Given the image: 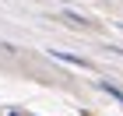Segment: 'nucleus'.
I'll return each mask as SVG.
<instances>
[{"label": "nucleus", "mask_w": 123, "mask_h": 116, "mask_svg": "<svg viewBox=\"0 0 123 116\" xmlns=\"http://www.w3.org/2000/svg\"><path fill=\"white\" fill-rule=\"evenodd\" d=\"M98 88H102L105 95H113V98H116V102H120V106H123V88H116V85H113V81H98Z\"/></svg>", "instance_id": "obj_2"}, {"label": "nucleus", "mask_w": 123, "mask_h": 116, "mask_svg": "<svg viewBox=\"0 0 123 116\" xmlns=\"http://www.w3.org/2000/svg\"><path fill=\"white\" fill-rule=\"evenodd\" d=\"M49 56H53V60H63V63H74V67H81V70H88V67H92L88 60L74 56V53H63V49H49Z\"/></svg>", "instance_id": "obj_1"}, {"label": "nucleus", "mask_w": 123, "mask_h": 116, "mask_svg": "<svg viewBox=\"0 0 123 116\" xmlns=\"http://www.w3.org/2000/svg\"><path fill=\"white\" fill-rule=\"evenodd\" d=\"M60 14H63V18H67V21H74L77 28H81V25H88V21H85V18H81V14H74V11H60Z\"/></svg>", "instance_id": "obj_3"}]
</instances>
